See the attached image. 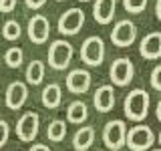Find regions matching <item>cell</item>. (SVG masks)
<instances>
[{
	"label": "cell",
	"instance_id": "obj_28",
	"mask_svg": "<svg viewBox=\"0 0 161 151\" xmlns=\"http://www.w3.org/2000/svg\"><path fill=\"white\" fill-rule=\"evenodd\" d=\"M28 151H50V147H48V145H44V143H34Z\"/></svg>",
	"mask_w": 161,
	"mask_h": 151
},
{
	"label": "cell",
	"instance_id": "obj_15",
	"mask_svg": "<svg viewBox=\"0 0 161 151\" xmlns=\"http://www.w3.org/2000/svg\"><path fill=\"white\" fill-rule=\"evenodd\" d=\"M117 0H95L93 4V16L99 24H109L115 18Z\"/></svg>",
	"mask_w": 161,
	"mask_h": 151
},
{
	"label": "cell",
	"instance_id": "obj_11",
	"mask_svg": "<svg viewBox=\"0 0 161 151\" xmlns=\"http://www.w3.org/2000/svg\"><path fill=\"white\" fill-rule=\"evenodd\" d=\"M28 99V89H26V83L22 81H12V83L6 87V97H4V103L10 111H16V109H22L24 103Z\"/></svg>",
	"mask_w": 161,
	"mask_h": 151
},
{
	"label": "cell",
	"instance_id": "obj_12",
	"mask_svg": "<svg viewBox=\"0 0 161 151\" xmlns=\"http://www.w3.org/2000/svg\"><path fill=\"white\" fill-rule=\"evenodd\" d=\"M91 83H93V77H91L89 70L85 69H73L69 70L67 75V89L73 95H83L91 89Z\"/></svg>",
	"mask_w": 161,
	"mask_h": 151
},
{
	"label": "cell",
	"instance_id": "obj_3",
	"mask_svg": "<svg viewBox=\"0 0 161 151\" xmlns=\"http://www.w3.org/2000/svg\"><path fill=\"white\" fill-rule=\"evenodd\" d=\"M80 60L87 67H101L105 60V42L101 36H89L80 44Z\"/></svg>",
	"mask_w": 161,
	"mask_h": 151
},
{
	"label": "cell",
	"instance_id": "obj_30",
	"mask_svg": "<svg viewBox=\"0 0 161 151\" xmlns=\"http://www.w3.org/2000/svg\"><path fill=\"white\" fill-rule=\"evenodd\" d=\"M155 117H157V121L161 123V99H159V103H157V109H155Z\"/></svg>",
	"mask_w": 161,
	"mask_h": 151
},
{
	"label": "cell",
	"instance_id": "obj_8",
	"mask_svg": "<svg viewBox=\"0 0 161 151\" xmlns=\"http://www.w3.org/2000/svg\"><path fill=\"white\" fill-rule=\"evenodd\" d=\"M40 131V117L36 111H26L24 115H20V119L16 121V135L20 141L30 143L36 139Z\"/></svg>",
	"mask_w": 161,
	"mask_h": 151
},
{
	"label": "cell",
	"instance_id": "obj_35",
	"mask_svg": "<svg viewBox=\"0 0 161 151\" xmlns=\"http://www.w3.org/2000/svg\"><path fill=\"white\" fill-rule=\"evenodd\" d=\"M99 151H103V149H99Z\"/></svg>",
	"mask_w": 161,
	"mask_h": 151
},
{
	"label": "cell",
	"instance_id": "obj_1",
	"mask_svg": "<svg viewBox=\"0 0 161 151\" xmlns=\"http://www.w3.org/2000/svg\"><path fill=\"white\" fill-rule=\"evenodd\" d=\"M149 103H151V97L147 91L143 89H133L131 93L125 97V103H123V109H125V115H127L129 121H145L149 113Z\"/></svg>",
	"mask_w": 161,
	"mask_h": 151
},
{
	"label": "cell",
	"instance_id": "obj_21",
	"mask_svg": "<svg viewBox=\"0 0 161 151\" xmlns=\"http://www.w3.org/2000/svg\"><path fill=\"white\" fill-rule=\"evenodd\" d=\"M24 60V53L20 47H10L6 53H4V63L8 64L10 69H18Z\"/></svg>",
	"mask_w": 161,
	"mask_h": 151
},
{
	"label": "cell",
	"instance_id": "obj_19",
	"mask_svg": "<svg viewBox=\"0 0 161 151\" xmlns=\"http://www.w3.org/2000/svg\"><path fill=\"white\" fill-rule=\"evenodd\" d=\"M47 137L53 143H60L64 137H67V121L63 119H53L47 127Z\"/></svg>",
	"mask_w": 161,
	"mask_h": 151
},
{
	"label": "cell",
	"instance_id": "obj_5",
	"mask_svg": "<svg viewBox=\"0 0 161 151\" xmlns=\"http://www.w3.org/2000/svg\"><path fill=\"white\" fill-rule=\"evenodd\" d=\"M155 143V133L147 125H135L127 131V147L131 151H149Z\"/></svg>",
	"mask_w": 161,
	"mask_h": 151
},
{
	"label": "cell",
	"instance_id": "obj_9",
	"mask_svg": "<svg viewBox=\"0 0 161 151\" xmlns=\"http://www.w3.org/2000/svg\"><path fill=\"white\" fill-rule=\"evenodd\" d=\"M85 24V12L80 8H69L67 12H63V16L58 18V32L64 36H75L80 32Z\"/></svg>",
	"mask_w": 161,
	"mask_h": 151
},
{
	"label": "cell",
	"instance_id": "obj_14",
	"mask_svg": "<svg viewBox=\"0 0 161 151\" xmlns=\"http://www.w3.org/2000/svg\"><path fill=\"white\" fill-rule=\"evenodd\" d=\"M115 89L113 85H101L93 95V105L99 113H109L115 107Z\"/></svg>",
	"mask_w": 161,
	"mask_h": 151
},
{
	"label": "cell",
	"instance_id": "obj_13",
	"mask_svg": "<svg viewBox=\"0 0 161 151\" xmlns=\"http://www.w3.org/2000/svg\"><path fill=\"white\" fill-rule=\"evenodd\" d=\"M139 54L145 60H157L161 59V32L155 30V32H149L141 38L139 42Z\"/></svg>",
	"mask_w": 161,
	"mask_h": 151
},
{
	"label": "cell",
	"instance_id": "obj_34",
	"mask_svg": "<svg viewBox=\"0 0 161 151\" xmlns=\"http://www.w3.org/2000/svg\"><path fill=\"white\" fill-rule=\"evenodd\" d=\"M57 2H63V0H57Z\"/></svg>",
	"mask_w": 161,
	"mask_h": 151
},
{
	"label": "cell",
	"instance_id": "obj_25",
	"mask_svg": "<svg viewBox=\"0 0 161 151\" xmlns=\"http://www.w3.org/2000/svg\"><path fill=\"white\" fill-rule=\"evenodd\" d=\"M8 137H10V127H8V123L4 119H0V147L6 145Z\"/></svg>",
	"mask_w": 161,
	"mask_h": 151
},
{
	"label": "cell",
	"instance_id": "obj_18",
	"mask_svg": "<svg viewBox=\"0 0 161 151\" xmlns=\"http://www.w3.org/2000/svg\"><path fill=\"white\" fill-rule=\"evenodd\" d=\"M89 117V109H87V103L83 101H73V103L67 107V121L73 125H83Z\"/></svg>",
	"mask_w": 161,
	"mask_h": 151
},
{
	"label": "cell",
	"instance_id": "obj_31",
	"mask_svg": "<svg viewBox=\"0 0 161 151\" xmlns=\"http://www.w3.org/2000/svg\"><path fill=\"white\" fill-rule=\"evenodd\" d=\"M157 141H159V145H161V131H159V135H157Z\"/></svg>",
	"mask_w": 161,
	"mask_h": 151
},
{
	"label": "cell",
	"instance_id": "obj_27",
	"mask_svg": "<svg viewBox=\"0 0 161 151\" xmlns=\"http://www.w3.org/2000/svg\"><path fill=\"white\" fill-rule=\"evenodd\" d=\"M24 4H26L30 10H38L47 4V0H24Z\"/></svg>",
	"mask_w": 161,
	"mask_h": 151
},
{
	"label": "cell",
	"instance_id": "obj_22",
	"mask_svg": "<svg viewBox=\"0 0 161 151\" xmlns=\"http://www.w3.org/2000/svg\"><path fill=\"white\" fill-rule=\"evenodd\" d=\"M20 34H22V28H20V24L16 22V20H6L4 22V26H2V36L6 38V40H18L20 38Z\"/></svg>",
	"mask_w": 161,
	"mask_h": 151
},
{
	"label": "cell",
	"instance_id": "obj_26",
	"mask_svg": "<svg viewBox=\"0 0 161 151\" xmlns=\"http://www.w3.org/2000/svg\"><path fill=\"white\" fill-rule=\"evenodd\" d=\"M18 0H0V12H12Z\"/></svg>",
	"mask_w": 161,
	"mask_h": 151
},
{
	"label": "cell",
	"instance_id": "obj_17",
	"mask_svg": "<svg viewBox=\"0 0 161 151\" xmlns=\"http://www.w3.org/2000/svg\"><path fill=\"white\" fill-rule=\"evenodd\" d=\"M40 101L47 109H57L63 101V91H60L58 83H50L42 89V95H40Z\"/></svg>",
	"mask_w": 161,
	"mask_h": 151
},
{
	"label": "cell",
	"instance_id": "obj_33",
	"mask_svg": "<svg viewBox=\"0 0 161 151\" xmlns=\"http://www.w3.org/2000/svg\"><path fill=\"white\" fill-rule=\"evenodd\" d=\"M149 151H161V149H149Z\"/></svg>",
	"mask_w": 161,
	"mask_h": 151
},
{
	"label": "cell",
	"instance_id": "obj_4",
	"mask_svg": "<svg viewBox=\"0 0 161 151\" xmlns=\"http://www.w3.org/2000/svg\"><path fill=\"white\" fill-rule=\"evenodd\" d=\"M75 54V48L69 40H54L48 47V64L54 70H64L70 64V59Z\"/></svg>",
	"mask_w": 161,
	"mask_h": 151
},
{
	"label": "cell",
	"instance_id": "obj_24",
	"mask_svg": "<svg viewBox=\"0 0 161 151\" xmlns=\"http://www.w3.org/2000/svg\"><path fill=\"white\" fill-rule=\"evenodd\" d=\"M151 87L161 93V64H157V67L151 70Z\"/></svg>",
	"mask_w": 161,
	"mask_h": 151
},
{
	"label": "cell",
	"instance_id": "obj_29",
	"mask_svg": "<svg viewBox=\"0 0 161 151\" xmlns=\"http://www.w3.org/2000/svg\"><path fill=\"white\" fill-rule=\"evenodd\" d=\"M155 16L161 22V0H157V4H155Z\"/></svg>",
	"mask_w": 161,
	"mask_h": 151
},
{
	"label": "cell",
	"instance_id": "obj_2",
	"mask_svg": "<svg viewBox=\"0 0 161 151\" xmlns=\"http://www.w3.org/2000/svg\"><path fill=\"white\" fill-rule=\"evenodd\" d=\"M103 143L111 151H119L127 145V125L123 119H113L103 127Z\"/></svg>",
	"mask_w": 161,
	"mask_h": 151
},
{
	"label": "cell",
	"instance_id": "obj_20",
	"mask_svg": "<svg viewBox=\"0 0 161 151\" xmlns=\"http://www.w3.org/2000/svg\"><path fill=\"white\" fill-rule=\"evenodd\" d=\"M44 73H47V69H44L42 60H30L26 67V81L30 85H40L44 79Z\"/></svg>",
	"mask_w": 161,
	"mask_h": 151
},
{
	"label": "cell",
	"instance_id": "obj_32",
	"mask_svg": "<svg viewBox=\"0 0 161 151\" xmlns=\"http://www.w3.org/2000/svg\"><path fill=\"white\" fill-rule=\"evenodd\" d=\"M79 2H91V0H79Z\"/></svg>",
	"mask_w": 161,
	"mask_h": 151
},
{
	"label": "cell",
	"instance_id": "obj_7",
	"mask_svg": "<svg viewBox=\"0 0 161 151\" xmlns=\"http://www.w3.org/2000/svg\"><path fill=\"white\" fill-rule=\"evenodd\" d=\"M109 77H111V83L115 87H127L131 81L135 79V64L131 63V59H115L111 63V69H109Z\"/></svg>",
	"mask_w": 161,
	"mask_h": 151
},
{
	"label": "cell",
	"instance_id": "obj_16",
	"mask_svg": "<svg viewBox=\"0 0 161 151\" xmlns=\"http://www.w3.org/2000/svg\"><path fill=\"white\" fill-rule=\"evenodd\" d=\"M73 147L75 151H87L91 149V145L95 143V129L93 125H83V127L77 129V133L73 135Z\"/></svg>",
	"mask_w": 161,
	"mask_h": 151
},
{
	"label": "cell",
	"instance_id": "obj_6",
	"mask_svg": "<svg viewBox=\"0 0 161 151\" xmlns=\"http://www.w3.org/2000/svg\"><path fill=\"white\" fill-rule=\"evenodd\" d=\"M137 40V26H135L133 20L123 18L115 22L113 30H111V42L119 48H127Z\"/></svg>",
	"mask_w": 161,
	"mask_h": 151
},
{
	"label": "cell",
	"instance_id": "obj_10",
	"mask_svg": "<svg viewBox=\"0 0 161 151\" xmlns=\"http://www.w3.org/2000/svg\"><path fill=\"white\" fill-rule=\"evenodd\" d=\"M26 32H28L30 42H34V44L47 42L48 36H50V24H48V18L42 16V14H34V16L28 20Z\"/></svg>",
	"mask_w": 161,
	"mask_h": 151
},
{
	"label": "cell",
	"instance_id": "obj_23",
	"mask_svg": "<svg viewBox=\"0 0 161 151\" xmlns=\"http://www.w3.org/2000/svg\"><path fill=\"white\" fill-rule=\"evenodd\" d=\"M147 2L149 0H123V8L131 14H139L147 8Z\"/></svg>",
	"mask_w": 161,
	"mask_h": 151
}]
</instances>
